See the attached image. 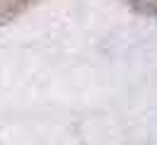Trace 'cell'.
<instances>
[{
	"mask_svg": "<svg viewBox=\"0 0 157 145\" xmlns=\"http://www.w3.org/2000/svg\"><path fill=\"white\" fill-rule=\"evenodd\" d=\"M39 0H0V27L12 24V22L22 17L27 10H32Z\"/></svg>",
	"mask_w": 157,
	"mask_h": 145,
	"instance_id": "cell-1",
	"label": "cell"
},
{
	"mask_svg": "<svg viewBox=\"0 0 157 145\" xmlns=\"http://www.w3.org/2000/svg\"><path fill=\"white\" fill-rule=\"evenodd\" d=\"M128 10H133L140 17H150L157 20V0H121Z\"/></svg>",
	"mask_w": 157,
	"mask_h": 145,
	"instance_id": "cell-2",
	"label": "cell"
}]
</instances>
